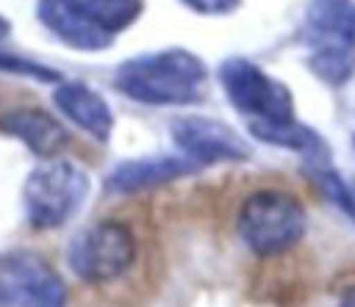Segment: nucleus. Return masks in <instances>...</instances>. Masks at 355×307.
<instances>
[{
  "instance_id": "nucleus-1",
  "label": "nucleus",
  "mask_w": 355,
  "mask_h": 307,
  "mask_svg": "<svg viewBox=\"0 0 355 307\" xmlns=\"http://www.w3.org/2000/svg\"><path fill=\"white\" fill-rule=\"evenodd\" d=\"M205 61L183 47L128 58L114 72V86L141 105H194L205 97Z\"/></svg>"
},
{
  "instance_id": "nucleus-2",
  "label": "nucleus",
  "mask_w": 355,
  "mask_h": 307,
  "mask_svg": "<svg viewBox=\"0 0 355 307\" xmlns=\"http://www.w3.org/2000/svg\"><path fill=\"white\" fill-rule=\"evenodd\" d=\"M300 41L308 69L330 89H341L355 75V0H311Z\"/></svg>"
},
{
  "instance_id": "nucleus-3",
  "label": "nucleus",
  "mask_w": 355,
  "mask_h": 307,
  "mask_svg": "<svg viewBox=\"0 0 355 307\" xmlns=\"http://www.w3.org/2000/svg\"><path fill=\"white\" fill-rule=\"evenodd\" d=\"M236 230L252 254L275 257L302 241L308 216L294 194L280 188H261L241 202Z\"/></svg>"
},
{
  "instance_id": "nucleus-4",
  "label": "nucleus",
  "mask_w": 355,
  "mask_h": 307,
  "mask_svg": "<svg viewBox=\"0 0 355 307\" xmlns=\"http://www.w3.org/2000/svg\"><path fill=\"white\" fill-rule=\"evenodd\" d=\"M219 83L230 105L247 119V127L297 119L288 86L247 58H227L219 64Z\"/></svg>"
},
{
  "instance_id": "nucleus-5",
  "label": "nucleus",
  "mask_w": 355,
  "mask_h": 307,
  "mask_svg": "<svg viewBox=\"0 0 355 307\" xmlns=\"http://www.w3.org/2000/svg\"><path fill=\"white\" fill-rule=\"evenodd\" d=\"M89 194V177L69 160L50 158L36 166L22 188L28 221L39 230H55L67 224Z\"/></svg>"
},
{
  "instance_id": "nucleus-6",
  "label": "nucleus",
  "mask_w": 355,
  "mask_h": 307,
  "mask_svg": "<svg viewBox=\"0 0 355 307\" xmlns=\"http://www.w3.org/2000/svg\"><path fill=\"white\" fill-rule=\"evenodd\" d=\"M136 260V235L125 221L105 218L83 230L69 246L72 271L89 285H105L130 271Z\"/></svg>"
},
{
  "instance_id": "nucleus-7",
  "label": "nucleus",
  "mask_w": 355,
  "mask_h": 307,
  "mask_svg": "<svg viewBox=\"0 0 355 307\" xmlns=\"http://www.w3.org/2000/svg\"><path fill=\"white\" fill-rule=\"evenodd\" d=\"M61 277L33 252L0 254V307H64Z\"/></svg>"
},
{
  "instance_id": "nucleus-8",
  "label": "nucleus",
  "mask_w": 355,
  "mask_h": 307,
  "mask_svg": "<svg viewBox=\"0 0 355 307\" xmlns=\"http://www.w3.org/2000/svg\"><path fill=\"white\" fill-rule=\"evenodd\" d=\"M172 141L180 155L191 158L200 166L222 160H250L252 149L230 124L208 116H180L169 124Z\"/></svg>"
},
{
  "instance_id": "nucleus-9",
  "label": "nucleus",
  "mask_w": 355,
  "mask_h": 307,
  "mask_svg": "<svg viewBox=\"0 0 355 307\" xmlns=\"http://www.w3.org/2000/svg\"><path fill=\"white\" fill-rule=\"evenodd\" d=\"M42 25L58 36L64 44L86 53L105 50L114 36H108L80 6V0H39L36 8Z\"/></svg>"
},
{
  "instance_id": "nucleus-10",
  "label": "nucleus",
  "mask_w": 355,
  "mask_h": 307,
  "mask_svg": "<svg viewBox=\"0 0 355 307\" xmlns=\"http://www.w3.org/2000/svg\"><path fill=\"white\" fill-rule=\"evenodd\" d=\"M202 166L194 163L186 155H150V158H133L119 163L111 174H108V188L116 194H136V191H147L180 177H189L194 171H200Z\"/></svg>"
},
{
  "instance_id": "nucleus-11",
  "label": "nucleus",
  "mask_w": 355,
  "mask_h": 307,
  "mask_svg": "<svg viewBox=\"0 0 355 307\" xmlns=\"http://www.w3.org/2000/svg\"><path fill=\"white\" fill-rule=\"evenodd\" d=\"M0 130L19 138L39 158H55L69 141L61 122L53 119L42 108H17V111L3 113L0 116Z\"/></svg>"
},
{
  "instance_id": "nucleus-12",
  "label": "nucleus",
  "mask_w": 355,
  "mask_h": 307,
  "mask_svg": "<svg viewBox=\"0 0 355 307\" xmlns=\"http://www.w3.org/2000/svg\"><path fill=\"white\" fill-rule=\"evenodd\" d=\"M53 102L69 122H75L92 138L108 141L114 130V116L108 102L94 89H89L86 83H61L53 91Z\"/></svg>"
},
{
  "instance_id": "nucleus-13",
  "label": "nucleus",
  "mask_w": 355,
  "mask_h": 307,
  "mask_svg": "<svg viewBox=\"0 0 355 307\" xmlns=\"http://www.w3.org/2000/svg\"><path fill=\"white\" fill-rule=\"evenodd\" d=\"M80 6L108 36L130 28L144 8L141 0H80Z\"/></svg>"
},
{
  "instance_id": "nucleus-14",
  "label": "nucleus",
  "mask_w": 355,
  "mask_h": 307,
  "mask_svg": "<svg viewBox=\"0 0 355 307\" xmlns=\"http://www.w3.org/2000/svg\"><path fill=\"white\" fill-rule=\"evenodd\" d=\"M0 72H14V75H28V77H36V80H58V72L42 66V64H33V61H25L19 55H11V53H3L0 50Z\"/></svg>"
},
{
  "instance_id": "nucleus-15",
  "label": "nucleus",
  "mask_w": 355,
  "mask_h": 307,
  "mask_svg": "<svg viewBox=\"0 0 355 307\" xmlns=\"http://www.w3.org/2000/svg\"><path fill=\"white\" fill-rule=\"evenodd\" d=\"M180 3L197 14H205V17H222V14H230L241 6V0H180Z\"/></svg>"
},
{
  "instance_id": "nucleus-16",
  "label": "nucleus",
  "mask_w": 355,
  "mask_h": 307,
  "mask_svg": "<svg viewBox=\"0 0 355 307\" xmlns=\"http://www.w3.org/2000/svg\"><path fill=\"white\" fill-rule=\"evenodd\" d=\"M338 307H355V285H352V288H347V290L341 293Z\"/></svg>"
},
{
  "instance_id": "nucleus-17",
  "label": "nucleus",
  "mask_w": 355,
  "mask_h": 307,
  "mask_svg": "<svg viewBox=\"0 0 355 307\" xmlns=\"http://www.w3.org/2000/svg\"><path fill=\"white\" fill-rule=\"evenodd\" d=\"M8 30H11V28H8V22L0 17V39H6V36H8Z\"/></svg>"
},
{
  "instance_id": "nucleus-18",
  "label": "nucleus",
  "mask_w": 355,
  "mask_h": 307,
  "mask_svg": "<svg viewBox=\"0 0 355 307\" xmlns=\"http://www.w3.org/2000/svg\"><path fill=\"white\" fill-rule=\"evenodd\" d=\"M352 147H355V138H352Z\"/></svg>"
}]
</instances>
